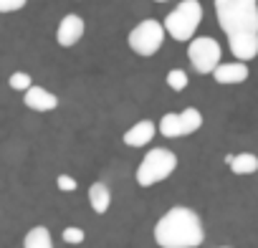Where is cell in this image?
Wrapping results in <instances>:
<instances>
[{
  "label": "cell",
  "instance_id": "1",
  "mask_svg": "<svg viewBox=\"0 0 258 248\" xmlns=\"http://www.w3.org/2000/svg\"><path fill=\"white\" fill-rule=\"evenodd\" d=\"M213 6L235 61H253L258 56V0H215Z\"/></svg>",
  "mask_w": 258,
  "mask_h": 248
},
{
  "label": "cell",
  "instance_id": "2",
  "mask_svg": "<svg viewBox=\"0 0 258 248\" xmlns=\"http://www.w3.org/2000/svg\"><path fill=\"white\" fill-rule=\"evenodd\" d=\"M205 240L203 218L187 208L175 205L155 223V243L160 248H200Z\"/></svg>",
  "mask_w": 258,
  "mask_h": 248
},
{
  "label": "cell",
  "instance_id": "3",
  "mask_svg": "<svg viewBox=\"0 0 258 248\" xmlns=\"http://www.w3.org/2000/svg\"><path fill=\"white\" fill-rule=\"evenodd\" d=\"M203 21V3L200 0H182L177 3L162 21L165 33L177 43H190L198 33V26Z\"/></svg>",
  "mask_w": 258,
  "mask_h": 248
},
{
  "label": "cell",
  "instance_id": "4",
  "mask_svg": "<svg viewBox=\"0 0 258 248\" xmlns=\"http://www.w3.org/2000/svg\"><path fill=\"white\" fill-rule=\"evenodd\" d=\"M175 170H177V155L167 147H155L137 165L135 180H137L140 188H152V185L167 180Z\"/></svg>",
  "mask_w": 258,
  "mask_h": 248
},
{
  "label": "cell",
  "instance_id": "5",
  "mask_svg": "<svg viewBox=\"0 0 258 248\" xmlns=\"http://www.w3.org/2000/svg\"><path fill=\"white\" fill-rule=\"evenodd\" d=\"M165 38H167V33H165L162 21H157V18H145L142 23H137L132 31H129L126 43H129V48H132L137 56L150 58V56H155V53L162 48Z\"/></svg>",
  "mask_w": 258,
  "mask_h": 248
},
{
  "label": "cell",
  "instance_id": "6",
  "mask_svg": "<svg viewBox=\"0 0 258 248\" xmlns=\"http://www.w3.org/2000/svg\"><path fill=\"white\" fill-rule=\"evenodd\" d=\"M220 56H223V48L213 36H198L187 43V58H190L192 69L203 76H208L218 69Z\"/></svg>",
  "mask_w": 258,
  "mask_h": 248
},
{
  "label": "cell",
  "instance_id": "7",
  "mask_svg": "<svg viewBox=\"0 0 258 248\" xmlns=\"http://www.w3.org/2000/svg\"><path fill=\"white\" fill-rule=\"evenodd\" d=\"M84 31H86V23L81 16L76 13H69L58 21V28H56V43L61 48H71L76 46L81 38H84Z\"/></svg>",
  "mask_w": 258,
  "mask_h": 248
},
{
  "label": "cell",
  "instance_id": "8",
  "mask_svg": "<svg viewBox=\"0 0 258 248\" xmlns=\"http://www.w3.org/2000/svg\"><path fill=\"white\" fill-rule=\"evenodd\" d=\"M155 137H157V124L150 121V119H140V121H135L132 127H129V130L121 135L124 145H126V147H132V150H140V147L150 145Z\"/></svg>",
  "mask_w": 258,
  "mask_h": 248
},
{
  "label": "cell",
  "instance_id": "9",
  "mask_svg": "<svg viewBox=\"0 0 258 248\" xmlns=\"http://www.w3.org/2000/svg\"><path fill=\"white\" fill-rule=\"evenodd\" d=\"M23 104H26L31 111L46 114V111H53V109L58 106V96H56L53 91H48V89L33 84L28 91H23Z\"/></svg>",
  "mask_w": 258,
  "mask_h": 248
},
{
  "label": "cell",
  "instance_id": "10",
  "mask_svg": "<svg viewBox=\"0 0 258 248\" xmlns=\"http://www.w3.org/2000/svg\"><path fill=\"white\" fill-rule=\"evenodd\" d=\"M250 76L248 64L243 61H230V64H218V69L213 71V79L223 86H233V84H243Z\"/></svg>",
  "mask_w": 258,
  "mask_h": 248
},
{
  "label": "cell",
  "instance_id": "11",
  "mask_svg": "<svg viewBox=\"0 0 258 248\" xmlns=\"http://www.w3.org/2000/svg\"><path fill=\"white\" fill-rule=\"evenodd\" d=\"M89 205L99 215H104L109 210V205H111V190H109L106 182L99 180V182H91L89 185Z\"/></svg>",
  "mask_w": 258,
  "mask_h": 248
},
{
  "label": "cell",
  "instance_id": "12",
  "mask_svg": "<svg viewBox=\"0 0 258 248\" xmlns=\"http://www.w3.org/2000/svg\"><path fill=\"white\" fill-rule=\"evenodd\" d=\"M225 162H228V167H230L233 175H253V172H258V157L253 152L228 155Z\"/></svg>",
  "mask_w": 258,
  "mask_h": 248
},
{
  "label": "cell",
  "instance_id": "13",
  "mask_svg": "<svg viewBox=\"0 0 258 248\" xmlns=\"http://www.w3.org/2000/svg\"><path fill=\"white\" fill-rule=\"evenodd\" d=\"M23 248H53V235L46 225H33L26 238H23Z\"/></svg>",
  "mask_w": 258,
  "mask_h": 248
},
{
  "label": "cell",
  "instance_id": "14",
  "mask_svg": "<svg viewBox=\"0 0 258 248\" xmlns=\"http://www.w3.org/2000/svg\"><path fill=\"white\" fill-rule=\"evenodd\" d=\"M157 132L167 140H177L182 137V124H180V114L177 111H167L162 114V119L157 121Z\"/></svg>",
  "mask_w": 258,
  "mask_h": 248
},
{
  "label": "cell",
  "instance_id": "15",
  "mask_svg": "<svg viewBox=\"0 0 258 248\" xmlns=\"http://www.w3.org/2000/svg\"><path fill=\"white\" fill-rule=\"evenodd\" d=\"M180 124H182V137L195 135V132L203 127V114H200L195 106H187V109L180 111Z\"/></svg>",
  "mask_w": 258,
  "mask_h": 248
},
{
  "label": "cell",
  "instance_id": "16",
  "mask_svg": "<svg viewBox=\"0 0 258 248\" xmlns=\"http://www.w3.org/2000/svg\"><path fill=\"white\" fill-rule=\"evenodd\" d=\"M187 84H190V79H187V74H185L182 69H170V71H167V86H170L172 91H185Z\"/></svg>",
  "mask_w": 258,
  "mask_h": 248
},
{
  "label": "cell",
  "instance_id": "17",
  "mask_svg": "<svg viewBox=\"0 0 258 248\" xmlns=\"http://www.w3.org/2000/svg\"><path fill=\"white\" fill-rule=\"evenodd\" d=\"M8 86L13 89V91H28L31 86H33V79H31V74H26V71H16V74H11V79H8Z\"/></svg>",
  "mask_w": 258,
  "mask_h": 248
},
{
  "label": "cell",
  "instance_id": "18",
  "mask_svg": "<svg viewBox=\"0 0 258 248\" xmlns=\"http://www.w3.org/2000/svg\"><path fill=\"white\" fill-rule=\"evenodd\" d=\"M84 238H86V233H84L81 228H76V225H69V228H63V240H66V243H71V245H79V243H84Z\"/></svg>",
  "mask_w": 258,
  "mask_h": 248
},
{
  "label": "cell",
  "instance_id": "19",
  "mask_svg": "<svg viewBox=\"0 0 258 248\" xmlns=\"http://www.w3.org/2000/svg\"><path fill=\"white\" fill-rule=\"evenodd\" d=\"M28 6V0H0V13H18Z\"/></svg>",
  "mask_w": 258,
  "mask_h": 248
},
{
  "label": "cell",
  "instance_id": "20",
  "mask_svg": "<svg viewBox=\"0 0 258 248\" xmlns=\"http://www.w3.org/2000/svg\"><path fill=\"white\" fill-rule=\"evenodd\" d=\"M76 185H79V182H76L71 175H58V177H56V188H58L61 193H74Z\"/></svg>",
  "mask_w": 258,
  "mask_h": 248
},
{
  "label": "cell",
  "instance_id": "21",
  "mask_svg": "<svg viewBox=\"0 0 258 248\" xmlns=\"http://www.w3.org/2000/svg\"><path fill=\"white\" fill-rule=\"evenodd\" d=\"M220 248H228V245H220Z\"/></svg>",
  "mask_w": 258,
  "mask_h": 248
}]
</instances>
